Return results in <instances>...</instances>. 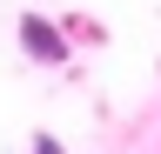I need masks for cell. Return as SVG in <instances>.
Returning <instances> with one entry per match:
<instances>
[{"mask_svg": "<svg viewBox=\"0 0 161 154\" xmlns=\"http://www.w3.org/2000/svg\"><path fill=\"white\" fill-rule=\"evenodd\" d=\"M34 147H40V154H60V147H54V141H47V134H40V141H34Z\"/></svg>", "mask_w": 161, "mask_h": 154, "instance_id": "7a4b0ae2", "label": "cell"}, {"mask_svg": "<svg viewBox=\"0 0 161 154\" xmlns=\"http://www.w3.org/2000/svg\"><path fill=\"white\" fill-rule=\"evenodd\" d=\"M20 40H27V54H34V61H67V40H60V34L47 27V20H40V13H27V20H20Z\"/></svg>", "mask_w": 161, "mask_h": 154, "instance_id": "6da1fadb", "label": "cell"}]
</instances>
